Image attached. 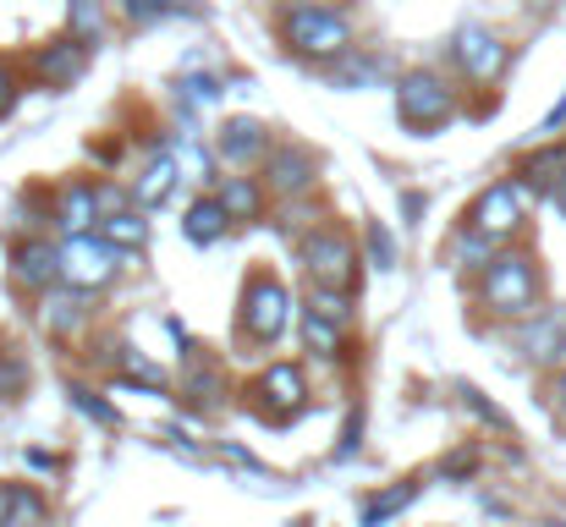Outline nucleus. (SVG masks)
<instances>
[{
    "instance_id": "f257e3e1",
    "label": "nucleus",
    "mask_w": 566,
    "mask_h": 527,
    "mask_svg": "<svg viewBox=\"0 0 566 527\" xmlns=\"http://www.w3.org/2000/svg\"><path fill=\"white\" fill-rule=\"evenodd\" d=\"M275 39L303 66H336L347 50H358V22L336 0H275Z\"/></svg>"
},
{
    "instance_id": "f03ea898",
    "label": "nucleus",
    "mask_w": 566,
    "mask_h": 527,
    "mask_svg": "<svg viewBox=\"0 0 566 527\" xmlns=\"http://www.w3.org/2000/svg\"><path fill=\"white\" fill-rule=\"evenodd\" d=\"M479 308L490 319H506V325H523L545 308V270L528 247H501L495 264L479 275Z\"/></svg>"
},
{
    "instance_id": "7ed1b4c3",
    "label": "nucleus",
    "mask_w": 566,
    "mask_h": 527,
    "mask_svg": "<svg viewBox=\"0 0 566 527\" xmlns=\"http://www.w3.org/2000/svg\"><path fill=\"white\" fill-rule=\"evenodd\" d=\"M390 94H396V122L418 138L440 133L457 116V99H462V88L446 66H401Z\"/></svg>"
},
{
    "instance_id": "20e7f679",
    "label": "nucleus",
    "mask_w": 566,
    "mask_h": 527,
    "mask_svg": "<svg viewBox=\"0 0 566 527\" xmlns=\"http://www.w3.org/2000/svg\"><path fill=\"white\" fill-rule=\"evenodd\" d=\"M297 264H303V281L308 286H336V292H358L364 281V242L342 225V220H319L297 247Z\"/></svg>"
},
{
    "instance_id": "39448f33",
    "label": "nucleus",
    "mask_w": 566,
    "mask_h": 527,
    "mask_svg": "<svg viewBox=\"0 0 566 527\" xmlns=\"http://www.w3.org/2000/svg\"><path fill=\"white\" fill-rule=\"evenodd\" d=\"M292 314H297V303H292V292H286L281 275L253 270V275L242 281V297H237V330H242V341L275 347V341L286 336Z\"/></svg>"
},
{
    "instance_id": "423d86ee",
    "label": "nucleus",
    "mask_w": 566,
    "mask_h": 527,
    "mask_svg": "<svg viewBox=\"0 0 566 527\" xmlns=\"http://www.w3.org/2000/svg\"><path fill=\"white\" fill-rule=\"evenodd\" d=\"M446 61H451V77H462L468 88H495L512 72V44L484 22H462L446 39Z\"/></svg>"
},
{
    "instance_id": "0eeeda50",
    "label": "nucleus",
    "mask_w": 566,
    "mask_h": 527,
    "mask_svg": "<svg viewBox=\"0 0 566 527\" xmlns=\"http://www.w3.org/2000/svg\"><path fill=\"white\" fill-rule=\"evenodd\" d=\"M127 270V253L116 242H105L99 231H83V236H61V281L77 286V292H111Z\"/></svg>"
},
{
    "instance_id": "6e6552de",
    "label": "nucleus",
    "mask_w": 566,
    "mask_h": 527,
    "mask_svg": "<svg viewBox=\"0 0 566 527\" xmlns=\"http://www.w3.org/2000/svg\"><path fill=\"white\" fill-rule=\"evenodd\" d=\"M528 203H534V192L517 181V176H495L490 187H479V198L468 203V225H479L484 236H495L501 247L506 242H517L523 236V225H528Z\"/></svg>"
},
{
    "instance_id": "1a4fd4ad",
    "label": "nucleus",
    "mask_w": 566,
    "mask_h": 527,
    "mask_svg": "<svg viewBox=\"0 0 566 527\" xmlns=\"http://www.w3.org/2000/svg\"><path fill=\"white\" fill-rule=\"evenodd\" d=\"M88 66H94V44L72 39L66 28H61L55 39H39V44L28 50V61H22V72H28L33 88H44V94H66V88H77V83L88 77Z\"/></svg>"
},
{
    "instance_id": "9d476101",
    "label": "nucleus",
    "mask_w": 566,
    "mask_h": 527,
    "mask_svg": "<svg viewBox=\"0 0 566 527\" xmlns=\"http://www.w3.org/2000/svg\"><path fill=\"white\" fill-rule=\"evenodd\" d=\"M259 176H264L270 198H308V192H319L325 160H319V149H308L297 138H275L270 155L259 160Z\"/></svg>"
},
{
    "instance_id": "9b49d317",
    "label": "nucleus",
    "mask_w": 566,
    "mask_h": 527,
    "mask_svg": "<svg viewBox=\"0 0 566 527\" xmlns=\"http://www.w3.org/2000/svg\"><path fill=\"white\" fill-rule=\"evenodd\" d=\"M105 209H99V176H61L50 187V231L55 236H83L99 231Z\"/></svg>"
},
{
    "instance_id": "f8f14e48",
    "label": "nucleus",
    "mask_w": 566,
    "mask_h": 527,
    "mask_svg": "<svg viewBox=\"0 0 566 527\" xmlns=\"http://www.w3.org/2000/svg\"><path fill=\"white\" fill-rule=\"evenodd\" d=\"M209 144H214V155H220V166L226 171H259V160L270 155V144H275V127L264 122V116H226L214 133H209Z\"/></svg>"
},
{
    "instance_id": "ddd939ff",
    "label": "nucleus",
    "mask_w": 566,
    "mask_h": 527,
    "mask_svg": "<svg viewBox=\"0 0 566 527\" xmlns=\"http://www.w3.org/2000/svg\"><path fill=\"white\" fill-rule=\"evenodd\" d=\"M253 407H259V418H270V423H292L303 407H308V373H303V362H270L259 379H253Z\"/></svg>"
},
{
    "instance_id": "4468645a",
    "label": "nucleus",
    "mask_w": 566,
    "mask_h": 527,
    "mask_svg": "<svg viewBox=\"0 0 566 527\" xmlns=\"http://www.w3.org/2000/svg\"><path fill=\"white\" fill-rule=\"evenodd\" d=\"M6 270H11L17 292L44 297L50 286H61V242H50V231H39V236H17Z\"/></svg>"
},
{
    "instance_id": "2eb2a0df",
    "label": "nucleus",
    "mask_w": 566,
    "mask_h": 527,
    "mask_svg": "<svg viewBox=\"0 0 566 527\" xmlns=\"http://www.w3.org/2000/svg\"><path fill=\"white\" fill-rule=\"evenodd\" d=\"M39 303V330L50 336V341H77V336H88V325H94V292H77V286H50L44 297H33Z\"/></svg>"
},
{
    "instance_id": "dca6fc26",
    "label": "nucleus",
    "mask_w": 566,
    "mask_h": 527,
    "mask_svg": "<svg viewBox=\"0 0 566 527\" xmlns=\"http://www.w3.org/2000/svg\"><path fill=\"white\" fill-rule=\"evenodd\" d=\"M325 77L336 83V88H347V94H364V88H390L396 83V61L375 50V44H358V50H347L336 66H325Z\"/></svg>"
},
{
    "instance_id": "f3484780",
    "label": "nucleus",
    "mask_w": 566,
    "mask_h": 527,
    "mask_svg": "<svg viewBox=\"0 0 566 527\" xmlns=\"http://www.w3.org/2000/svg\"><path fill=\"white\" fill-rule=\"evenodd\" d=\"M177 181H182V166H177V155H171V149H149V155L138 160V176H127L133 203H138V209H149V214H155L160 203H171Z\"/></svg>"
},
{
    "instance_id": "a211bd4d",
    "label": "nucleus",
    "mask_w": 566,
    "mask_h": 527,
    "mask_svg": "<svg viewBox=\"0 0 566 527\" xmlns=\"http://www.w3.org/2000/svg\"><path fill=\"white\" fill-rule=\"evenodd\" d=\"M220 203H226V214L237 220V225H259V220H270V187H264V176L259 171H226L220 176Z\"/></svg>"
},
{
    "instance_id": "6ab92c4d",
    "label": "nucleus",
    "mask_w": 566,
    "mask_h": 527,
    "mask_svg": "<svg viewBox=\"0 0 566 527\" xmlns=\"http://www.w3.org/2000/svg\"><path fill=\"white\" fill-rule=\"evenodd\" d=\"M231 231H237V220L226 214L220 192H214V187H198L188 198V209H182V236H188L192 247H214V242H226Z\"/></svg>"
},
{
    "instance_id": "aec40b11",
    "label": "nucleus",
    "mask_w": 566,
    "mask_h": 527,
    "mask_svg": "<svg viewBox=\"0 0 566 527\" xmlns=\"http://www.w3.org/2000/svg\"><path fill=\"white\" fill-rule=\"evenodd\" d=\"M517 347L528 362H566V303L556 308H539L534 319H523V336Z\"/></svg>"
},
{
    "instance_id": "412c9836",
    "label": "nucleus",
    "mask_w": 566,
    "mask_h": 527,
    "mask_svg": "<svg viewBox=\"0 0 566 527\" xmlns=\"http://www.w3.org/2000/svg\"><path fill=\"white\" fill-rule=\"evenodd\" d=\"M512 176H517L534 198H551V192L562 187V176H566V138H551V144L528 149V155L517 160V171Z\"/></svg>"
},
{
    "instance_id": "4be33fe9",
    "label": "nucleus",
    "mask_w": 566,
    "mask_h": 527,
    "mask_svg": "<svg viewBox=\"0 0 566 527\" xmlns=\"http://www.w3.org/2000/svg\"><path fill=\"white\" fill-rule=\"evenodd\" d=\"M171 155H177V166H182V181H198V187H220V155H214V144L209 138H198V133H171Z\"/></svg>"
},
{
    "instance_id": "5701e85b",
    "label": "nucleus",
    "mask_w": 566,
    "mask_h": 527,
    "mask_svg": "<svg viewBox=\"0 0 566 527\" xmlns=\"http://www.w3.org/2000/svg\"><path fill=\"white\" fill-rule=\"evenodd\" d=\"M220 396H226V368H220L214 357H203V351H188V357H182V401L214 407Z\"/></svg>"
},
{
    "instance_id": "b1692460",
    "label": "nucleus",
    "mask_w": 566,
    "mask_h": 527,
    "mask_svg": "<svg viewBox=\"0 0 566 527\" xmlns=\"http://www.w3.org/2000/svg\"><path fill=\"white\" fill-rule=\"evenodd\" d=\"M495 253H501V242H495V236H484V231H479V225H468V220L451 231V247H446V259H451L462 275H484V270L495 264Z\"/></svg>"
},
{
    "instance_id": "393cba45",
    "label": "nucleus",
    "mask_w": 566,
    "mask_h": 527,
    "mask_svg": "<svg viewBox=\"0 0 566 527\" xmlns=\"http://www.w3.org/2000/svg\"><path fill=\"white\" fill-rule=\"evenodd\" d=\"M297 330H303V347L314 351L319 362H342L347 357V330L353 325H336V319H325L314 308H297Z\"/></svg>"
},
{
    "instance_id": "a878e982",
    "label": "nucleus",
    "mask_w": 566,
    "mask_h": 527,
    "mask_svg": "<svg viewBox=\"0 0 566 527\" xmlns=\"http://www.w3.org/2000/svg\"><path fill=\"white\" fill-rule=\"evenodd\" d=\"M319 220H325V209L314 203V192H308V198H275V203H270V231H275V236H286L292 247H297Z\"/></svg>"
},
{
    "instance_id": "bb28decb",
    "label": "nucleus",
    "mask_w": 566,
    "mask_h": 527,
    "mask_svg": "<svg viewBox=\"0 0 566 527\" xmlns=\"http://www.w3.org/2000/svg\"><path fill=\"white\" fill-rule=\"evenodd\" d=\"M99 236H105V242H116L127 259H133V253H144V247H149V209L127 203V209L105 214V220H99Z\"/></svg>"
},
{
    "instance_id": "cd10ccee",
    "label": "nucleus",
    "mask_w": 566,
    "mask_h": 527,
    "mask_svg": "<svg viewBox=\"0 0 566 527\" xmlns=\"http://www.w3.org/2000/svg\"><path fill=\"white\" fill-rule=\"evenodd\" d=\"M111 11L127 22V28H138V33H149V28H160V22H171V17H198V6L188 0H111Z\"/></svg>"
},
{
    "instance_id": "c85d7f7f",
    "label": "nucleus",
    "mask_w": 566,
    "mask_h": 527,
    "mask_svg": "<svg viewBox=\"0 0 566 527\" xmlns=\"http://www.w3.org/2000/svg\"><path fill=\"white\" fill-rule=\"evenodd\" d=\"M0 527H44V495L33 484H0Z\"/></svg>"
},
{
    "instance_id": "c756f323",
    "label": "nucleus",
    "mask_w": 566,
    "mask_h": 527,
    "mask_svg": "<svg viewBox=\"0 0 566 527\" xmlns=\"http://www.w3.org/2000/svg\"><path fill=\"white\" fill-rule=\"evenodd\" d=\"M66 33L99 50L111 33V0H66Z\"/></svg>"
},
{
    "instance_id": "7c9ffc66",
    "label": "nucleus",
    "mask_w": 566,
    "mask_h": 527,
    "mask_svg": "<svg viewBox=\"0 0 566 527\" xmlns=\"http://www.w3.org/2000/svg\"><path fill=\"white\" fill-rule=\"evenodd\" d=\"M105 357L122 368V379H144V390H166V384H171V373H166L155 357H144L133 341H111V351H105Z\"/></svg>"
},
{
    "instance_id": "2f4dec72",
    "label": "nucleus",
    "mask_w": 566,
    "mask_h": 527,
    "mask_svg": "<svg viewBox=\"0 0 566 527\" xmlns=\"http://www.w3.org/2000/svg\"><path fill=\"white\" fill-rule=\"evenodd\" d=\"M358 242H364V264H375V270H396L401 264V242H396V231L385 220H364Z\"/></svg>"
},
{
    "instance_id": "473e14b6",
    "label": "nucleus",
    "mask_w": 566,
    "mask_h": 527,
    "mask_svg": "<svg viewBox=\"0 0 566 527\" xmlns=\"http://www.w3.org/2000/svg\"><path fill=\"white\" fill-rule=\"evenodd\" d=\"M412 495H418V484H396V489H385V495H369V500L358 506V527H385L390 517H401V512L412 506Z\"/></svg>"
},
{
    "instance_id": "72a5a7b5",
    "label": "nucleus",
    "mask_w": 566,
    "mask_h": 527,
    "mask_svg": "<svg viewBox=\"0 0 566 527\" xmlns=\"http://www.w3.org/2000/svg\"><path fill=\"white\" fill-rule=\"evenodd\" d=\"M303 308H314V314H325V319H336V325H353V319H358V297H353V292H336V286H308Z\"/></svg>"
},
{
    "instance_id": "f704fd0d",
    "label": "nucleus",
    "mask_w": 566,
    "mask_h": 527,
    "mask_svg": "<svg viewBox=\"0 0 566 527\" xmlns=\"http://www.w3.org/2000/svg\"><path fill=\"white\" fill-rule=\"evenodd\" d=\"M66 396H72V407H77L83 418H94L99 429H116V423H122V412H116V407H111L99 390H88V384H72Z\"/></svg>"
},
{
    "instance_id": "c9c22d12",
    "label": "nucleus",
    "mask_w": 566,
    "mask_h": 527,
    "mask_svg": "<svg viewBox=\"0 0 566 527\" xmlns=\"http://www.w3.org/2000/svg\"><path fill=\"white\" fill-rule=\"evenodd\" d=\"M177 99L192 105V110H198V105H214V99H220V77H214V72H182V77H177Z\"/></svg>"
},
{
    "instance_id": "e433bc0d",
    "label": "nucleus",
    "mask_w": 566,
    "mask_h": 527,
    "mask_svg": "<svg viewBox=\"0 0 566 527\" xmlns=\"http://www.w3.org/2000/svg\"><path fill=\"white\" fill-rule=\"evenodd\" d=\"M17 105H22V72H17V61L0 55V122H6Z\"/></svg>"
},
{
    "instance_id": "4c0bfd02",
    "label": "nucleus",
    "mask_w": 566,
    "mask_h": 527,
    "mask_svg": "<svg viewBox=\"0 0 566 527\" xmlns=\"http://www.w3.org/2000/svg\"><path fill=\"white\" fill-rule=\"evenodd\" d=\"M28 384V368H22V357L6 347V357H0V401H11L17 390Z\"/></svg>"
},
{
    "instance_id": "58836bf2",
    "label": "nucleus",
    "mask_w": 566,
    "mask_h": 527,
    "mask_svg": "<svg viewBox=\"0 0 566 527\" xmlns=\"http://www.w3.org/2000/svg\"><path fill=\"white\" fill-rule=\"evenodd\" d=\"M127 203H133V187H127V181L99 176V209H105V214H116V209H127Z\"/></svg>"
},
{
    "instance_id": "ea45409f",
    "label": "nucleus",
    "mask_w": 566,
    "mask_h": 527,
    "mask_svg": "<svg viewBox=\"0 0 566 527\" xmlns=\"http://www.w3.org/2000/svg\"><path fill=\"white\" fill-rule=\"evenodd\" d=\"M396 209H401V225H418L423 209H429V198H423L418 187H407V192H396Z\"/></svg>"
},
{
    "instance_id": "a19ab883",
    "label": "nucleus",
    "mask_w": 566,
    "mask_h": 527,
    "mask_svg": "<svg viewBox=\"0 0 566 527\" xmlns=\"http://www.w3.org/2000/svg\"><path fill=\"white\" fill-rule=\"evenodd\" d=\"M358 445H364V407H358V412L347 418V429H342V445H336V456L347 462V456H353Z\"/></svg>"
},
{
    "instance_id": "79ce46f5",
    "label": "nucleus",
    "mask_w": 566,
    "mask_h": 527,
    "mask_svg": "<svg viewBox=\"0 0 566 527\" xmlns=\"http://www.w3.org/2000/svg\"><path fill=\"white\" fill-rule=\"evenodd\" d=\"M473 467H479V456H473V451H457V456L446 462V473H451V478H462V473H473Z\"/></svg>"
},
{
    "instance_id": "37998d69",
    "label": "nucleus",
    "mask_w": 566,
    "mask_h": 527,
    "mask_svg": "<svg viewBox=\"0 0 566 527\" xmlns=\"http://www.w3.org/2000/svg\"><path fill=\"white\" fill-rule=\"evenodd\" d=\"M556 412L566 418V362H562V373H556Z\"/></svg>"
},
{
    "instance_id": "c03bdc74",
    "label": "nucleus",
    "mask_w": 566,
    "mask_h": 527,
    "mask_svg": "<svg viewBox=\"0 0 566 527\" xmlns=\"http://www.w3.org/2000/svg\"><path fill=\"white\" fill-rule=\"evenodd\" d=\"M562 122H566V99H562V105H556V110H551V116H545V133H556Z\"/></svg>"
},
{
    "instance_id": "a18cd8bd",
    "label": "nucleus",
    "mask_w": 566,
    "mask_h": 527,
    "mask_svg": "<svg viewBox=\"0 0 566 527\" xmlns=\"http://www.w3.org/2000/svg\"><path fill=\"white\" fill-rule=\"evenodd\" d=\"M551 198H556V203H562V209H566V176H562V187H556V192H551Z\"/></svg>"
},
{
    "instance_id": "49530a36",
    "label": "nucleus",
    "mask_w": 566,
    "mask_h": 527,
    "mask_svg": "<svg viewBox=\"0 0 566 527\" xmlns=\"http://www.w3.org/2000/svg\"><path fill=\"white\" fill-rule=\"evenodd\" d=\"M528 6H551V0H528Z\"/></svg>"
},
{
    "instance_id": "de8ad7c7",
    "label": "nucleus",
    "mask_w": 566,
    "mask_h": 527,
    "mask_svg": "<svg viewBox=\"0 0 566 527\" xmlns=\"http://www.w3.org/2000/svg\"><path fill=\"white\" fill-rule=\"evenodd\" d=\"M336 6H353V0H336Z\"/></svg>"
},
{
    "instance_id": "09e8293b",
    "label": "nucleus",
    "mask_w": 566,
    "mask_h": 527,
    "mask_svg": "<svg viewBox=\"0 0 566 527\" xmlns=\"http://www.w3.org/2000/svg\"><path fill=\"white\" fill-rule=\"evenodd\" d=\"M253 6H270V0H253Z\"/></svg>"
}]
</instances>
